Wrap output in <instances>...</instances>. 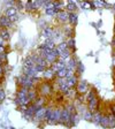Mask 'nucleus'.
Segmentation results:
<instances>
[{"instance_id":"f257e3e1","label":"nucleus","mask_w":115,"mask_h":129,"mask_svg":"<svg viewBox=\"0 0 115 129\" xmlns=\"http://www.w3.org/2000/svg\"><path fill=\"white\" fill-rule=\"evenodd\" d=\"M35 81H36V78H30L25 75L19 77V82L22 85V88H25V89H28V90L33 86V82H35Z\"/></svg>"},{"instance_id":"f03ea898","label":"nucleus","mask_w":115,"mask_h":129,"mask_svg":"<svg viewBox=\"0 0 115 129\" xmlns=\"http://www.w3.org/2000/svg\"><path fill=\"white\" fill-rule=\"evenodd\" d=\"M36 112H37V107L32 104L31 106H29V107L27 108V111L24 112V115H25V118H27V119H31L32 116L35 115Z\"/></svg>"},{"instance_id":"7ed1b4c3","label":"nucleus","mask_w":115,"mask_h":129,"mask_svg":"<svg viewBox=\"0 0 115 129\" xmlns=\"http://www.w3.org/2000/svg\"><path fill=\"white\" fill-rule=\"evenodd\" d=\"M70 118H71V113L67 110V108H64V110L61 111V121L64 122V123H68L70 121Z\"/></svg>"},{"instance_id":"20e7f679","label":"nucleus","mask_w":115,"mask_h":129,"mask_svg":"<svg viewBox=\"0 0 115 129\" xmlns=\"http://www.w3.org/2000/svg\"><path fill=\"white\" fill-rule=\"evenodd\" d=\"M51 90H52L51 84H48V83H43L42 86H40V89H39L40 93L43 94V96H47V94H50L51 93Z\"/></svg>"},{"instance_id":"39448f33","label":"nucleus","mask_w":115,"mask_h":129,"mask_svg":"<svg viewBox=\"0 0 115 129\" xmlns=\"http://www.w3.org/2000/svg\"><path fill=\"white\" fill-rule=\"evenodd\" d=\"M45 114H46V108L42 107L39 110H37V112L35 113V118L37 121H42V120H45Z\"/></svg>"},{"instance_id":"423d86ee","label":"nucleus","mask_w":115,"mask_h":129,"mask_svg":"<svg viewBox=\"0 0 115 129\" xmlns=\"http://www.w3.org/2000/svg\"><path fill=\"white\" fill-rule=\"evenodd\" d=\"M98 105H99V100H98L97 97H94L93 99H91L89 102V110H90V112L93 113L98 108Z\"/></svg>"},{"instance_id":"0eeeda50","label":"nucleus","mask_w":115,"mask_h":129,"mask_svg":"<svg viewBox=\"0 0 115 129\" xmlns=\"http://www.w3.org/2000/svg\"><path fill=\"white\" fill-rule=\"evenodd\" d=\"M64 68H66V63H63V62H61V61H58V62H54L53 66L51 67V69L53 70L54 73H58V72H60V70L64 69Z\"/></svg>"},{"instance_id":"6e6552de","label":"nucleus","mask_w":115,"mask_h":129,"mask_svg":"<svg viewBox=\"0 0 115 129\" xmlns=\"http://www.w3.org/2000/svg\"><path fill=\"white\" fill-rule=\"evenodd\" d=\"M59 121H61V110L56 108V110H54L53 113H52L51 122H59Z\"/></svg>"},{"instance_id":"1a4fd4ad","label":"nucleus","mask_w":115,"mask_h":129,"mask_svg":"<svg viewBox=\"0 0 115 129\" xmlns=\"http://www.w3.org/2000/svg\"><path fill=\"white\" fill-rule=\"evenodd\" d=\"M77 90L81 93H84V92L88 90V84H86L85 81H82L80 83H77Z\"/></svg>"},{"instance_id":"9d476101","label":"nucleus","mask_w":115,"mask_h":129,"mask_svg":"<svg viewBox=\"0 0 115 129\" xmlns=\"http://www.w3.org/2000/svg\"><path fill=\"white\" fill-rule=\"evenodd\" d=\"M11 24H12V22L7 16H1L0 17V25L1 27H9Z\"/></svg>"},{"instance_id":"9b49d317","label":"nucleus","mask_w":115,"mask_h":129,"mask_svg":"<svg viewBox=\"0 0 115 129\" xmlns=\"http://www.w3.org/2000/svg\"><path fill=\"white\" fill-rule=\"evenodd\" d=\"M58 17H59V20L64 22L67 20H69V13H67L66 11H61L60 13H58Z\"/></svg>"},{"instance_id":"f8f14e48","label":"nucleus","mask_w":115,"mask_h":129,"mask_svg":"<svg viewBox=\"0 0 115 129\" xmlns=\"http://www.w3.org/2000/svg\"><path fill=\"white\" fill-rule=\"evenodd\" d=\"M14 15H17V12H16V8L15 7H9L7 8L6 11V15L7 17H11V16H14Z\"/></svg>"},{"instance_id":"ddd939ff","label":"nucleus","mask_w":115,"mask_h":129,"mask_svg":"<svg viewBox=\"0 0 115 129\" xmlns=\"http://www.w3.org/2000/svg\"><path fill=\"white\" fill-rule=\"evenodd\" d=\"M69 55H70V53H69V51H64V52H62V53H60V61L61 62H66V60H68L69 59Z\"/></svg>"},{"instance_id":"4468645a","label":"nucleus","mask_w":115,"mask_h":129,"mask_svg":"<svg viewBox=\"0 0 115 129\" xmlns=\"http://www.w3.org/2000/svg\"><path fill=\"white\" fill-rule=\"evenodd\" d=\"M67 84H68V86H69V88H72V86H75L76 84H77V78H76L75 76L67 78Z\"/></svg>"},{"instance_id":"2eb2a0df","label":"nucleus","mask_w":115,"mask_h":129,"mask_svg":"<svg viewBox=\"0 0 115 129\" xmlns=\"http://www.w3.org/2000/svg\"><path fill=\"white\" fill-rule=\"evenodd\" d=\"M35 64L36 63L33 62V60L31 59V56H30V58H27V59H25V61H24V67H25V68H32Z\"/></svg>"},{"instance_id":"dca6fc26","label":"nucleus","mask_w":115,"mask_h":129,"mask_svg":"<svg viewBox=\"0 0 115 129\" xmlns=\"http://www.w3.org/2000/svg\"><path fill=\"white\" fill-rule=\"evenodd\" d=\"M108 121H109L108 116H106V115H101V119H100V122H99V123L101 124L102 127H105V128H108Z\"/></svg>"},{"instance_id":"f3484780","label":"nucleus","mask_w":115,"mask_h":129,"mask_svg":"<svg viewBox=\"0 0 115 129\" xmlns=\"http://www.w3.org/2000/svg\"><path fill=\"white\" fill-rule=\"evenodd\" d=\"M44 103H45V100H44V98H43V97H40V98H37V99H36V103H35V104H33V105H35L36 107H37V110H39V108H42V107H43Z\"/></svg>"},{"instance_id":"a211bd4d","label":"nucleus","mask_w":115,"mask_h":129,"mask_svg":"<svg viewBox=\"0 0 115 129\" xmlns=\"http://www.w3.org/2000/svg\"><path fill=\"white\" fill-rule=\"evenodd\" d=\"M76 67H77V66H76V61H75V60H70V61L68 62V64H67V67H66V68H67L69 72H74Z\"/></svg>"},{"instance_id":"6ab92c4d","label":"nucleus","mask_w":115,"mask_h":129,"mask_svg":"<svg viewBox=\"0 0 115 129\" xmlns=\"http://www.w3.org/2000/svg\"><path fill=\"white\" fill-rule=\"evenodd\" d=\"M52 35H53V30H52L51 28H46V29L43 31V36L46 38H48V39L52 37Z\"/></svg>"},{"instance_id":"aec40b11","label":"nucleus","mask_w":115,"mask_h":129,"mask_svg":"<svg viewBox=\"0 0 115 129\" xmlns=\"http://www.w3.org/2000/svg\"><path fill=\"white\" fill-rule=\"evenodd\" d=\"M67 75H68V69H67V68H64V69H62V70H60V72L56 73V76H58V77H60V78L67 77Z\"/></svg>"},{"instance_id":"412c9836","label":"nucleus","mask_w":115,"mask_h":129,"mask_svg":"<svg viewBox=\"0 0 115 129\" xmlns=\"http://www.w3.org/2000/svg\"><path fill=\"white\" fill-rule=\"evenodd\" d=\"M0 37L3 38V39L7 40L9 39V34H8V31L6 29H0Z\"/></svg>"},{"instance_id":"4be33fe9","label":"nucleus","mask_w":115,"mask_h":129,"mask_svg":"<svg viewBox=\"0 0 115 129\" xmlns=\"http://www.w3.org/2000/svg\"><path fill=\"white\" fill-rule=\"evenodd\" d=\"M36 98H37V92L33 91V90H29V93H28V99H29L30 102H32V100H35Z\"/></svg>"},{"instance_id":"5701e85b","label":"nucleus","mask_w":115,"mask_h":129,"mask_svg":"<svg viewBox=\"0 0 115 129\" xmlns=\"http://www.w3.org/2000/svg\"><path fill=\"white\" fill-rule=\"evenodd\" d=\"M56 48L59 50L60 53H62V52H64V51H67V50H68V45H67V43H66V42H63V43H61Z\"/></svg>"},{"instance_id":"b1692460","label":"nucleus","mask_w":115,"mask_h":129,"mask_svg":"<svg viewBox=\"0 0 115 129\" xmlns=\"http://www.w3.org/2000/svg\"><path fill=\"white\" fill-rule=\"evenodd\" d=\"M69 22L71 24L77 23V15L75 13H69Z\"/></svg>"},{"instance_id":"393cba45","label":"nucleus","mask_w":115,"mask_h":129,"mask_svg":"<svg viewBox=\"0 0 115 129\" xmlns=\"http://www.w3.org/2000/svg\"><path fill=\"white\" fill-rule=\"evenodd\" d=\"M100 119H101V114L99 112H96L93 113V118H92V121L96 122V123H99L100 122Z\"/></svg>"},{"instance_id":"a878e982","label":"nucleus","mask_w":115,"mask_h":129,"mask_svg":"<svg viewBox=\"0 0 115 129\" xmlns=\"http://www.w3.org/2000/svg\"><path fill=\"white\" fill-rule=\"evenodd\" d=\"M52 113H53V111H52L51 108L46 110V114H45V120L46 121H50V122H51V120H52Z\"/></svg>"},{"instance_id":"bb28decb","label":"nucleus","mask_w":115,"mask_h":129,"mask_svg":"<svg viewBox=\"0 0 115 129\" xmlns=\"http://www.w3.org/2000/svg\"><path fill=\"white\" fill-rule=\"evenodd\" d=\"M53 70L52 69H48V70H44V77L46 78H52V76H53Z\"/></svg>"},{"instance_id":"cd10ccee","label":"nucleus","mask_w":115,"mask_h":129,"mask_svg":"<svg viewBox=\"0 0 115 129\" xmlns=\"http://www.w3.org/2000/svg\"><path fill=\"white\" fill-rule=\"evenodd\" d=\"M92 118H93V113L92 112H85V114H84V119H85L86 121H92Z\"/></svg>"},{"instance_id":"c85d7f7f","label":"nucleus","mask_w":115,"mask_h":129,"mask_svg":"<svg viewBox=\"0 0 115 129\" xmlns=\"http://www.w3.org/2000/svg\"><path fill=\"white\" fill-rule=\"evenodd\" d=\"M109 121H108V128H114L115 127V118L114 116H108Z\"/></svg>"},{"instance_id":"c756f323","label":"nucleus","mask_w":115,"mask_h":129,"mask_svg":"<svg viewBox=\"0 0 115 129\" xmlns=\"http://www.w3.org/2000/svg\"><path fill=\"white\" fill-rule=\"evenodd\" d=\"M94 97H96V92H94V90H91V91H89L88 96H86V99H88V102H90L91 99H93Z\"/></svg>"},{"instance_id":"7c9ffc66","label":"nucleus","mask_w":115,"mask_h":129,"mask_svg":"<svg viewBox=\"0 0 115 129\" xmlns=\"http://www.w3.org/2000/svg\"><path fill=\"white\" fill-rule=\"evenodd\" d=\"M67 9H69V11H77V7H76L75 4H67Z\"/></svg>"},{"instance_id":"2f4dec72","label":"nucleus","mask_w":115,"mask_h":129,"mask_svg":"<svg viewBox=\"0 0 115 129\" xmlns=\"http://www.w3.org/2000/svg\"><path fill=\"white\" fill-rule=\"evenodd\" d=\"M68 47H71V48H75V39L74 38H70V40L67 43Z\"/></svg>"},{"instance_id":"473e14b6","label":"nucleus","mask_w":115,"mask_h":129,"mask_svg":"<svg viewBox=\"0 0 115 129\" xmlns=\"http://www.w3.org/2000/svg\"><path fill=\"white\" fill-rule=\"evenodd\" d=\"M46 14L47 15H53V14H55V9L54 8H47L46 9Z\"/></svg>"},{"instance_id":"72a5a7b5","label":"nucleus","mask_w":115,"mask_h":129,"mask_svg":"<svg viewBox=\"0 0 115 129\" xmlns=\"http://www.w3.org/2000/svg\"><path fill=\"white\" fill-rule=\"evenodd\" d=\"M77 69H78V72L80 73H83L84 72V66L81 62H78V66H77Z\"/></svg>"},{"instance_id":"f704fd0d","label":"nucleus","mask_w":115,"mask_h":129,"mask_svg":"<svg viewBox=\"0 0 115 129\" xmlns=\"http://www.w3.org/2000/svg\"><path fill=\"white\" fill-rule=\"evenodd\" d=\"M94 6H104V5H106V3H105V1H94Z\"/></svg>"},{"instance_id":"c9c22d12","label":"nucleus","mask_w":115,"mask_h":129,"mask_svg":"<svg viewBox=\"0 0 115 129\" xmlns=\"http://www.w3.org/2000/svg\"><path fill=\"white\" fill-rule=\"evenodd\" d=\"M8 19L11 20V22H15V21H17L19 16H17V15H14V16H11V17H8Z\"/></svg>"},{"instance_id":"e433bc0d","label":"nucleus","mask_w":115,"mask_h":129,"mask_svg":"<svg viewBox=\"0 0 115 129\" xmlns=\"http://www.w3.org/2000/svg\"><path fill=\"white\" fill-rule=\"evenodd\" d=\"M4 99H5V92H4V90L0 89V100H4Z\"/></svg>"},{"instance_id":"4c0bfd02","label":"nucleus","mask_w":115,"mask_h":129,"mask_svg":"<svg viewBox=\"0 0 115 129\" xmlns=\"http://www.w3.org/2000/svg\"><path fill=\"white\" fill-rule=\"evenodd\" d=\"M3 53H5V46L4 45H0V55Z\"/></svg>"},{"instance_id":"58836bf2","label":"nucleus","mask_w":115,"mask_h":129,"mask_svg":"<svg viewBox=\"0 0 115 129\" xmlns=\"http://www.w3.org/2000/svg\"><path fill=\"white\" fill-rule=\"evenodd\" d=\"M82 6H83L84 8H88L89 6H91V4L90 3H82Z\"/></svg>"},{"instance_id":"ea45409f","label":"nucleus","mask_w":115,"mask_h":129,"mask_svg":"<svg viewBox=\"0 0 115 129\" xmlns=\"http://www.w3.org/2000/svg\"><path fill=\"white\" fill-rule=\"evenodd\" d=\"M66 34L70 35V34H71V28H66Z\"/></svg>"},{"instance_id":"a19ab883","label":"nucleus","mask_w":115,"mask_h":129,"mask_svg":"<svg viewBox=\"0 0 115 129\" xmlns=\"http://www.w3.org/2000/svg\"><path fill=\"white\" fill-rule=\"evenodd\" d=\"M110 110H112V113H113V114H115V105H113L112 107H110Z\"/></svg>"},{"instance_id":"79ce46f5","label":"nucleus","mask_w":115,"mask_h":129,"mask_svg":"<svg viewBox=\"0 0 115 129\" xmlns=\"http://www.w3.org/2000/svg\"><path fill=\"white\" fill-rule=\"evenodd\" d=\"M3 73H4V69H3V67H0V76L3 75Z\"/></svg>"},{"instance_id":"37998d69","label":"nucleus","mask_w":115,"mask_h":129,"mask_svg":"<svg viewBox=\"0 0 115 129\" xmlns=\"http://www.w3.org/2000/svg\"><path fill=\"white\" fill-rule=\"evenodd\" d=\"M3 43H4V39L0 37V45H3Z\"/></svg>"},{"instance_id":"c03bdc74","label":"nucleus","mask_w":115,"mask_h":129,"mask_svg":"<svg viewBox=\"0 0 115 129\" xmlns=\"http://www.w3.org/2000/svg\"><path fill=\"white\" fill-rule=\"evenodd\" d=\"M113 45H115V37H114V39H113Z\"/></svg>"},{"instance_id":"a18cd8bd","label":"nucleus","mask_w":115,"mask_h":129,"mask_svg":"<svg viewBox=\"0 0 115 129\" xmlns=\"http://www.w3.org/2000/svg\"><path fill=\"white\" fill-rule=\"evenodd\" d=\"M1 63H3V61H1V60H0V67H1Z\"/></svg>"},{"instance_id":"49530a36","label":"nucleus","mask_w":115,"mask_h":129,"mask_svg":"<svg viewBox=\"0 0 115 129\" xmlns=\"http://www.w3.org/2000/svg\"><path fill=\"white\" fill-rule=\"evenodd\" d=\"M113 8H114V9H115V4H114V5H113Z\"/></svg>"},{"instance_id":"de8ad7c7","label":"nucleus","mask_w":115,"mask_h":129,"mask_svg":"<svg viewBox=\"0 0 115 129\" xmlns=\"http://www.w3.org/2000/svg\"><path fill=\"white\" fill-rule=\"evenodd\" d=\"M12 129H14V128H12Z\"/></svg>"},{"instance_id":"09e8293b","label":"nucleus","mask_w":115,"mask_h":129,"mask_svg":"<svg viewBox=\"0 0 115 129\" xmlns=\"http://www.w3.org/2000/svg\"><path fill=\"white\" fill-rule=\"evenodd\" d=\"M114 55H115V53H114Z\"/></svg>"},{"instance_id":"8fccbe9b","label":"nucleus","mask_w":115,"mask_h":129,"mask_svg":"<svg viewBox=\"0 0 115 129\" xmlns=\"http://www.w3.org/2000/svg\"><path fill=\"white\" fill-rule=\"evenodd\" d=\"M114 31H115V29H114Z\"/></svg>"}]
</instances>
